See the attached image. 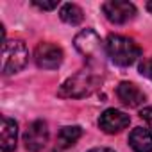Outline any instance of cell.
Returning <instances> with one entry per match:
<instances>
[{
    "instance_id": "obj_12",
    "label": "cell",
    "mask_w": 152,
    "mask_h": 152,
    "mask_svg": "<svg viewBox=\"0 0 152 152\" xmlns=\"http://www.w3.org/2000/svg\"><path fill=\"white\" fill-rule=\"evenodd\" d=\"M81 136H83V129L79 125H66L57 134V145L61 148H68V147L77 143V140Z\"/></svg>"
},
{
    "instance_id": "obj_19",
    "label": "cell",
    "mask_w": 152,
    "mask_h": 152,
    "mask_svg": "<svg viewBox=\"0 0 152 152\" xmlns=\"http://www.w3.org/2000/svg\"><path fill=\"white\" fill-rule=\"evenodd\" d=\"M50 152H57V150H50Z\"/></svg>"
},
{
    "instance_id": "obj_10",
    "label": "cell",
    "mask_w": 152,
    "mask_h": 152,
    "mask_svg": "<svg viewBox=\"0 0 152 152\" xmlns=\"http://www.w3.org/2000/svg\"><path fill=\"white\" fill-rule=\"evenodd\" d=\"M18 140V124L13 118L2 116V127H0V148L2 152H15Z\"/></svg>"
},
{
    "instance_id": "obj_14",
    "label": "cell",
    "mask_w": 152,
    "mask_h": 152,
    "mask_svg": "<svg viewBox=\"0 0 152 152\" xmlns=\"http://www.w3.org/2000/svg\"><path fill=\"white\" fill-rule=\"evenodd\" d=\"M32 4L43 11H52L59 6V0H50V2H47V0H32Z\"/></svg>"
},
{
    "instance_id": "obj_5",
    "label": "cell",
    "mask_w": 152,
    "mask_h": 152,
    "mask_svg": "<svg viewBox=\"0 0 152 152\" xmlns=\"http://www.w3.org/2000/svg\"><path fill=\"white\" fill-rule=\"evenodd\" d=\"M102 13L106 18L115 25H124L131 22L136 16V7L131 2H122V0H109L102 4Z\"/></svg>"
},
{
    "instance_id": "obj_16",
    "label": "cell",
    "mask_w": 152,
    "mask_h": 152,
    "mask_svg": "<svg viewBox=\"0 0 152 152\" xmlns=\"http://www.w3.org/2000/svg\"><path fill=\"white\" fill-rule=\"evenodd\" d=\"M140 116L148 124V127H150V131H152V107H145V109H141Z\"/></svg>"
},
{
    "instance_id": "obj_4",
    "label": "cell",
    "mask_w": 152,
    "mask_h": 152,
    "mask_svg": "<svg viewBox=\"0 0 152 152\" xmlns=\"http://www.w3.org/2000/svg\"><path fill=\"white\" fill-rule=\"evenodd\" d=\"M73 45L84 57H88L90 61L95 63H102L104 52H106V45L102 43L100 36L93 31V29H84L81 31L73 39Z\"/></svg>"
},
{
    "instance_id": "obj_3",
    "label": "cell",
    "mask_w": 152,
    "mask_h": 152,
    "mask_svg": "<svg viewBox=\"0 0 152 152\" xmlns=\"http://www.w3.org/2000/svg\"><path fill=\"white\" fill-rule=\"evenodd\" d=\"M29 61V50L22 39L4 41L2 45V73L11 75L20 72Z\"/></svg>"
},
{
    "instance_id": "obj_15",
    "label": "cell",
    "mask_w": 152,
    "mask_h": 152,
    "mask_svg": "<svg viewBox=\"0 0 152 152\" xmlns=\"http://www.w3.org/2000/svg\"><path fill=\"white\" fill-rule=\"evenodd\" d=\"M140 73L145 75V77H148V79H152V57L145 59V61L140 64Z\"/></svg>"
},
{
    "instance_id": "obj_8",
    "label": "cell",
    "mask_w": 152,
    "mask_h": 152,
    "mask_svg": "<svg viewBox=\"0 0 152 152\" xmlns=\"http://www.w3.org/2000/svg\"><path fill=\"white\" fill-rule=\"evenodd\" d=\"M131 124V118L129 115H125L124 111L120 109H106L100 118H99V125L104 132L107 134H116V132H122L127 125Z\"/></svg>"
},
{
    "instance_id": "obj_18",
    "label": "cell",
    "mask_w": 152,
    "mask_h": 152,
    "mask_svg": "<svg viewBox=\"0 0 152 152\" xmlns=\"http://www.w3.org/2000/svg\"><path fill=\"white\" fill-rule=\"evenodd\" d=\"M145 7H147V11H150V13H152V2H147V6H145Z\"/></svg>"
},
{
    "instance_id": "obj_6",
    "label": "cell",
    "mask_w": 152,
    "mask_h": 152,
    "mask_svg": "<svg viewBox=\"0 0 152 152\" xmlns=\"http://www.w3.org/2000/svg\"><path fill=\"white\" fill-rule=\"evenodd\" d=\"M63 50L54 43H39L34 50V61L43 70H56L63 63Z\"/></svg>"
},
{
    "instance_id": "obj_7",
    "label": "cell",
    "mask_w": 152,
    "mask_h": 152,
    "mask_svg": "<svg viewBox=\"0 0 152 152\" xmlns=\"http://www.w3.org/2000/svg\"><path fill=\"white\" fill-rule=\"evenodd\" d=\"M48 141V127L43 120H34L23 132V145L29 152H39Z\"/></svg>"
},
{
    "instance_id": "obj_2",
    "label": "cell",
    "mask_w": 152,
    "mask_h": 152,
    "mask_svg": "<svg viewBox=\"0 0 152 152\" xmlns=\"http://www.w3.org/2000/svg\"><path fill=\"white\" fill-rule=\"evenodd\" d=\"M106 54L118 66H131L140 56L141 48L134 39L120 34H109L106 39Z\"/></svg>"
},
{
    "instance_id": "obj_13",
    "label": "cell",
    "mask_w": 152,
    "mask_h": 152,
    "mask_svg": "<svg viewBox=\"0 0 152 152\" xmlns=\"http://www.w3.org/2000/svg\"><path fill=\"white\" fill-rule=\"evenodd\" d=\"M59 16L64 23H70V25H79L84 20V13L77 4H64L59 11Z\"/></svg>"
},
{
    "instance_id": "obj_1",
    "label": "cell",
    "mask_w": 152,
    "mask_h": 152,
    "mask_svg": "<svg viewBox=\"0 0 152 152\" xmlns=\"http://www.w3.org/2000/svg\"><path fill=\"white\" fill-rule=\"evenodd\" d=\"M102 84V77L93 72V70H79L77 73H73L72 77H68L57 95L64 97V99H84L90 97L91 93H95Z\"/></svg>"
},
{
    "instance_id": "obj_9",
    "label": "cell",
    "mask_w": 152,
    "mask_h": 152,
    "mask_svg": "<svg viewBox=\"0 0 152 152\" xmlns=\"http://www.w3.org/2000/svg\"><path fill=\"white\" fill-rule=\"evenodd\" d=\"M116 97L118 100L127 106V107H140L143 102H145V93L132 83H120L118 88H116Z\"/></svg>"
},
{
    "instance_id": "obj_11",
    "label": "cell",
    "mask_w": 152,
    "mask_h": 152,
    "mask_svg": "<svg viewBox=\"0 0 152 152\" xmlns=\"http://www.w3.org/2000/svg\"><path fill=\"white\" fill-rule=\"evenodd\" d=\"M129 145L134 152H152V131L136 127L129 134Z\"/></svg>"
},
{
    "instance_id": "obj_17",
    "label": "cell",
    "mask_w": 152,
    "mask_h": 152,
    "mask_svg": "<svg viewBox=\"0 0 152 152\" xmlns=\"http://www.w3.org/2000/svg\"><path fill=\"white\" fill-rule=\"evenodd\" d=\"M88 152H115V150H111V148H102V147H99V148H91V150H88Z\"/></svg>"
}]
</instances>
